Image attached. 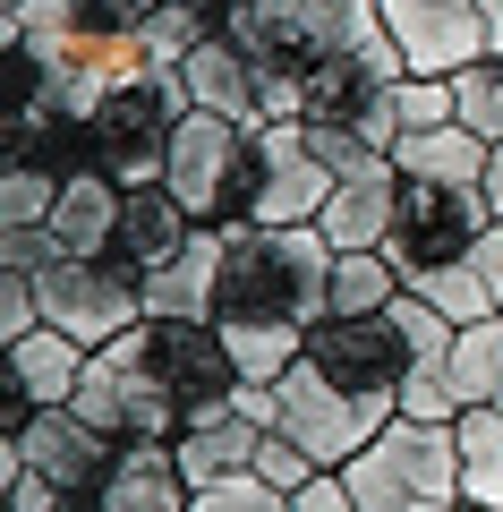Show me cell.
Instances as JSON below:
<instances>
[{"instance_id": "obj_37", "label": "cell", "mask_w": 503, "mask_h": 512, "mask_svg": "<svg viewBox=\"0 0 503 512\" xmlns=\"http://www.w3.org/2000/svg\"><path fill=\"white\" fill-rule=\"evenodd\" d=\"M478 274H486V291H495V308H503V222L478 239Z\"/></svg>"}, {"instance_id": "obj_9", "label": "cell", "mask_w": 503, "mask_h": 512, "mask_svg": "<svg viewBox=\"0 0 503 512\" xmlns=\"http://www.w3.org/2000/svg\"><path fill=\"white\" fill-rule=\"evenodd\" d=\"M299 359L316 367L324 384H342L359 402H384V410H401V376L418 367L410 342H401V325H393V308L384 316H324Z\"/></svg>"}, {"instance_id": "obj_14", "label": "cell", "mask_w": 503, "mask_h": 512, "mask_svg": "<svg viewBox=\"0 0 503 512\" xmlns=\"http://www.w3.org/2000/svg\"><path fill=\"white\" fill-rule=\"evenodd\" d=\"M256 146H265V188H256V222H324L333 205V171L316 163L307 146V120H265L256 128Z\"/></svg>"}, {"instance_id": "obj_1", "label": "cell", "mask_w": 503, "mask_h": 512, "mask_svg": "<svg viewBox=\"0 0 503 512\" xmlns=\"http://www.w3.org/2000/svg\"><path fill=\"white\" fill-rule=\"evenodd\" d=\"M333 239L316 222H231L222 231V291L214 325L248 384H282L307 333L333 316Z\"/></svg>"}, {"instance_id": "obj_24", "label": "cell", "mask_w": 503, "mask_h": 512, "mask_svg": "<svg viewBox=\"0 0 503 512\" xmlns=\"http://www.w3.org/2000/svg\"><path fill=\"white\" fill-rule=\"evenodd\" d=\"M401 291L410 282H401V265L384 248H342L333 256V316H384Z\"/></svg>"}, {"instance_id": "obj_43", "label": "cell", "mask_w": 503, "mask_h": 512, "mask_svg": "<svg viewBox=\"0 0 503 512\" xmlns=\"http://www.w3.org/2000/svg\"><path fill=\"white\" fill-rule=\"evenodd\" d=\"M94 512H103V504H94Z\"/></svg>"}, {"instance_id": "obj_4", "label": "cell", "mask_w": 503, "mask_h": 512, "mask_svg": "<svg viewBox=\"0 0 503 512\" xmlns=\"http://www.w3.org/2000/svg\"><path fill=\"white\" fill-rule=\"evenodd\" d=\"M137 350H145L154 393L180 410V427H188V419H214V410H231L239 384H248L214 316H145V325H137Z\"/></svg>"}, {"instance_id": "obj_15", "label": "cell", "mask_w": 503, "mask_h": 512, "mask_svg": "<svg viewBox=\"0 0 503 512\" xmlns=\"http://www.w3.org/2000/svg\"><path fill=\"white\" fill-rule=\"evenodd\" d=\"M94 504H103V512H188V504H197V478L180 470V444H171V436H137V444L111 453Z\"/></svg>"}, {"instance_id": "obj_34", "label": "cell", "mask_w": 503, "mask_h": 512, "mask_svg": "<svg viewBox=\"0 0 503 512\" xmlns=\"http://www.w3.org/2000/svg\"><path fill=\"white\" fill-rule=\"evenodd\" d=\"M307 146H316V163L333 171V180H350V171H376V163H384L359 128H316V120H307Z\"/></svg>"}, {"instance_id": "obj_5", "label": "cell", "mask_w": 503, "mask_h": 512, "mask_svg": "<svg viewBox=\"0 0 503 512\" xmlns=\"http://www.w3.org/2000/svg\"><path fill=\"white\" fill-rule=\"evenodd\" d=\"M188 77L180 69H145L128 77V86H111L103 103H94V163L111 171V180H162V154H171V128L188 120Z\"/></svg>"}, {"instance_id": "obj_8", "label": "cell", "mask_w": 503, "mask_h": 512, "mask_svg": "<svg viewBox=\"0 0 503 512\" xmlns=\"http://www.w3.org/2000/svg\"><path fill=\"white\" fill-rule=\"evenodd\" d=\"M495 231V205L486 188H444V180H401V222L384 239V256L401 265V282L435 274V265H461L478 256V239Z\"/></svg>"}, {"instance_id": "obj_21", "label": "cell", "mask_w": 503, "mask_h": 512, "mask_svg": "<svg viewBox=\"0 0 503 512\" xmlns=\"http://www.w3.org/2000/svg\"><path fill=\"white\" fill-rule=\"evenodd\" d=\"M265 436H273V427H265V419H248V410L231 402V410H214V419H188L171 444H180V470L197 478V487H214V478H239V470H256Z\"/></svg>"}, {"instance_id": "obj_11", "label": "cell", "mask_w": 503, "mask_h": 512, "mask_svg": "<svg viewBox=\"0 0 503 512\" xmlns=\"http://www.w3.org/2000/svg\"><path fill=\"white\" fill-rule=\"evenodd\" d=\"M77 410H86V419L103 427L111 444H137V436H180V410H171V402L154 393V376H145V350H137V333H120L111 350H94V359H86Z\"/></svg>"}, {"instance_id": "obj_17", "label": "cell", "mask_w": 503, "mask_h": 512, "mask_svg": "<svg viewBox=\"0 0 503 512\" xmlns=\"http://www.w3.org/2000/svg\"><path fill=\"white\" fill-rule=\"evenodd\" d=\"M197 231H205V222L180 205V188H171V180H128V205H120V248H111V256H128L137 274H154V265H171V256H180Z\"/></svg>"}, {"instance_id": "obj_26", "label": "cell", "mask_w": 503, "mask_h": 512, "mask_svg": "<svg viewBox=\"0 0 503 512\" xmlns=\"http://www.w3.org/2000/svg\"><path fill=\"white\" fill-rule=\"evenodd\" d=\"M427 308H444L452 325H478V316H503L495 308V291H486V274H478V256H461V265H435V274H418L410 282Z\"/></svg>"}, {"instance_id": "obj_31", "label": "cell", "mask_w": 503, "mask_h": 512, "mask_svg": "<svg viewBox=\"0 0 503 512\" xmlns=\"http://www.w3.org/2000/svg\"><path fill=\"white\" fill-rule=\"evenodd\" d=\"M188 512H290V495L273 487L265 470H239V478H214V487H197V504Z\"/></svg>"}, {"instance_id": "obj_19", "label": "cell", "mask_w": 503, "mask_h": 512, "mask_svg": "<svg viewBox=\"0 0 503 512\" xmlns=\"http://www.w3.org/2000/svg\"><path fill=\"white\" fill-rule=\"evenodd\" d=\"M393 222H401V171H393V154H384L376 171H350V180L333 188V205H324L316 231L333 239V248H384Z\"/></svg>"}, {"instance_id": "obj_23", "label": "cell", "mask_w": 503, "mask_h": 512, "mask_svg": "<svg viewBox=\"0 0 503 512\" xmlns=\"http://www.w3.org/2000/svg\"><path fill=\"white\" fill-rule=\"evenodd\" d=\"M452 444H461V495L503 504V402H469L452 419Z\"/></svg>"}, {"instance_id": "obj_6", "label": "cell", "mask_w": 503, "mask_h": 512, "mask_svg": "<svg viewBox=\"0 0 503 512\" xmlns=\"http://www.w3.org/2000/svg\"><path fill=\"white\" fill-rule=\"evenodd\" d=\"M43 325H60L86 350H111L120 333L145 325V274L128 256H52L43 265Z\"/></svg>"}, {"instance_id": "obj_27", "label": "cell", "mask_w": 503, "mask_h": 512, "mask_svg": "<svg viewBox=\"0 0 503 512\" xmlns=\"http://www.w3.org/2000/svg\"><path fill=\"white\" fill-rule=\"evenodd\" d=\"M60 205V180L35 163H0V231H43Z\"/></svg>"}, {"instance_id": "obj_3", "label": "cell", "mask_w": 503, "mask_h": 512, "mask_svg": "<svg viewBox=\"0 0 503 512\" xmlns=\"http://www.w3.org/2000/svg\"><path fill=\"white\" fill-rule=\"evenodd\" d=\"M342 478H350V495H359V512L461 504V444L435 419H393V427H376V444H367Z\"/></svg>"}, {"instance_id": "obj_40", "label": "cell", "mask_w": 503, "mask_h": 512, "mask_svg": "<svg viewBox=\"0 0 503 512\" xmlns=\"http://www.w3.org/2000/svg\"><path fill=\"white\" fill-rule=\"evenodd\" d=\"M188 9H214V18H222V0H188Z\"/></svg>"}, {"instance_id": "obj_32", "label": "cell", "mask_w": 503, "mask_h": 512, "mask_svg": "<svg viewBox=\"0 0 503 512\" xmlns=\"http://www.w3.org/2000/svg\"><path fill=\"white\" fill-rule=\"evenodd\" d=\"M401 419H435V427L461 419V393H452L444 367H410V376H401Z\"/></svg>"}, {"instance_id": "obj_16", "label": "cell", "mask_w": 503, "mask_h": 512, "mask_svg": "<svg viewBox=\"0 0 503 512\" xmlns=\"http://www.w3.org/2000/svg\"><path fill=\"white\" fill-rule=\"evenodd\" d=\"M120 205H128V180H111L103 163H86V171H69L60 180V205H52V248L60 256H111L120 248Z\"/></svg>"}, {"instance_id": "obj_30", "label": "cell", "mask_w": 503, "mask_h": 512, "mask_svg": "<svg viewBox=\"0 0 503 512\" xmlns=\"http://www.w3.org/2000/svg\"><path fill=\"white\" fill-rule=\"evenodd\" d=\"M452 94H461V120L478 128L486 146H503V60H478V69L452 77Z\"/></svg>"}, {"instance_id": "obj_41", "label": "cell", "mask_w": 503, "mask_h": 512, "mask_svg": "<svg viewBox=\"0 0 503 512\" xmlns=\"http://www.w3.org/2000/svg\"><path fill=\"white\" fill-rule=\"evenodd\" d=\"M418 512H452V504H418Z\"/></svg>"}, {"instance_id": "obj_36", "label": "cell", "mask_w": 503, "mask_h": 512, "mask_svg": "<svg viewBox=\"0 0 503 512\" xmlns=\"http://www.w3.org/2000/svg\"><path fill=\"white\" fill-rule=\"evenodd\" d=\"M290 512H359V495H350L342 470H316L299 495H290Z\"/></svg>"}, {"instance_id": "obj_2", "label": "cell", "mask_w": 503, "mask_h": 512, "mask_svg": "<svg viewBox=\"0 0 503 512\" xmlns=\"http://www.w3.org/2000/svg\"><path fill=\"white\" fill-rule=\"evenodd\" d=\"M162 180L180 188V205L214 231L231 222H256V188H265V146L256 128L222 120V111H188L171 128V154H162Z\"/></svg>"}, {"instance_id": "obj_39", "label": "cell", "mask_w": 503, "mask_h": 512, "mask_svg": "<svg viewBox=\"0 0 503 512\" xmlns=\"http://www.w3.org/2000/svg\"><path fill=\"white\" fill-rule=\"evenodd\" d=\"M486 9V43H495V60H503V0H478Z\"/></svg>"}, {"instance_id": "obj_33", "label": "cell", "mask_w": 503, "mask_h": 512, "mask_svg": "<svg viewBox=\"0 0 503 512\" xmlns=\"http://www.w3.org/2000/svg\"><path fill=\"white\" fill-rule=\"evenodd\" d=\"M401 128H444L461 120V94H452V77H401Z\"/></svg>"}, {"instance_id": "obj_12", "label": "cell", "mask_w": 503, "mask_h": 512, "mask_svg": "<svg viewBox=\"0 0 503 512\" xmlns=\"http://www.w3.org/2000/svg\"><path fill=\"white\" fill-rule=\"evenodd\" d=\"M384 26H393L410 77H461L478 60H495L478 0H384Z\"/></svg>"}, {"instance_id": "obj_13", "label": "cell", "mask_w": 503, "mask_h": 512, "mask_svg": "<svg viewBox=\"0 0 503 512\" xmlns=\"http://www.w3.org/2000/svg\"><path fill=\"white\" fill-rule=\"evenodd\" d=\"M111 453H120V444H111V436H103V427H94L77 402L35 410V427H26V436H0V470H9V461H26V470L60 478V487H77V495H94V487H103Z\"/></svg>"}, {"instance_id": "obj_25", "label": "cell", "mask_w": 503, "mask_h": 512, "mask_svg": "<svg viewBox=\"0 0 503 512\" xmlns=\"http://www.w3.org/2000/svg\"><path fill=\"white\" fill-rule=\"evenodd\" d=\"M444 376H452V393H461V410L469 402H503V316H478V325L452 333Z\"/></svg>"}, {"instance_id": "obj_22", "label": "cell", "mask_w": 503, "mask_h": 512, "mask_svg": "<svg viewBox=\"0 0 503 512\" xmlns=\"http://www.w3.org/2000/svg\"><path fill=\"white\" fill-rule=\"evenodd\" d=\"M214 291H222V231L205 222L171 265L145 274V316H214Z\"/></svg>"}, {"instance_id": "obj_28", "label": "cell", "mask_w": 503, "mask_h": 512, "mask_svg": "<svg viewBox=\"0 0 503 512\" xmlns=\"http://www.w3.org/2000/svg\"><path fill=\"white\" fill-rule=\"evenodd\" d=\"M214 9H188V0H162L154 18H145V52H154V69H180L188 52H197L205 35H214Z\"/></svg>"}, {"instance_id": "obj_20", "label": "cell", "mask_w": 503, "mask_h": 512, "mask_svg": "<svg viewBox=\"0 0 503 512\" xmlns=\"http://www.w3.org/2000/svg\"><path fill=\"white\" fill-rule=\"evenodd\" d=\"M486 163H495V146H486L469 120L401 128V146H393V171H401V180H444V188H486Z\"/></svg>"}, {"instance_id": "obj_29", "label": "cell", "mask_w": 503, "mask_h": 512, "mask_svg": "<svg viewBox=\"0 0 503 512\" xmlns=\"http://www.w3.org/2000/svg\"><path fill=\"white\" fill-rule=\"evenodd\" d=\"M0 512H94V495H77V487H60V478L26 470V461H9V470H0Z\"/></svg>"}, {"instance_id": "obj_38", "label": "cell", "mask_w": 503, "mask_h": 512, "mask_svg": "<svg viewBox=\"0 0 503 512\" xmlns=\"http://www.w3.org/2000/svg\"><path fill=\"white\" fill-rule=\"evenodd\" d=\"M486 205H495V222H503V146H495V163H486Z\"/></svg>"}, {"instance_id": "obj_35", "label": "cell", "mask_w": 503, "mask_h": 512, "mask_svg": "<svg viewBox=\"0 0 503 512\" xmlns=\"http://www.w3.org/2000/svg\"><path fill=\"white\" fill-rule=\"evenodd\" d=\"M256 470H265V478H273V487H282V495H299L307 478H316V461H307L299 444H282V436H265V453H256Z\"/></svg>"}, {"instance_id": "obj_7", "label": "cell", "mask_w": 503, "mask_h": 512, "mask_svg": "<svg viewBox=\"0 0 503 512\" xmlns=\"http://www.w3.org/2000/svg\"><path fill=\"white\" fill-rule=\"evenodd\" d=\"M273 393H282V419H273V436L299 444L316 470H350V461L376 444V427L401 419V410H384V402H359V393H342V384H324L307 359L290 367Z\"/></svg>"}, {"instance_id": "obj_42", "label": "cell", "mask_w": 503, "mask_h": 512, "mask_svg": "<svg viewBox=\"0 0 503 512\" xmlns=\"http://www.w3.org/2000/svg\"><path fill=\"white\" fill-rule=\"evenodd\" d=\"M0 9H18V0H0Z\"/></svg>"}, {"instance_id": "obj_18", "label": "cell", "mask_w": 503, "mask_h": 512, "mask_svg": "<svg viewBox=\"0 0 503 512\" xmlns=\"http://www.w3.org/2000/svg\"><path fill=\"white\" fill-rule=\"evenodd\" d=\"M180 77H188V103H197V111H222V120H239V128H265V103H256V60L239 52L222 26L180 60Z\"/></svg>"}, {"instance_id": "obj_10", "label": "cell", "mask_w": 503, "mask_h": 512, "mask_svg": "<svg viewBox=\"0 0 503 512\" xmlns=\"http://www.w3.org/2000/svg\"><path fill=\"white\" fill-rule=\"evenodd\" d=\"M86 342H69L60 325H35L18 342H0V436H26L35 410H60L77 402V384H86Z\"/></svg>"}]
</instances>
